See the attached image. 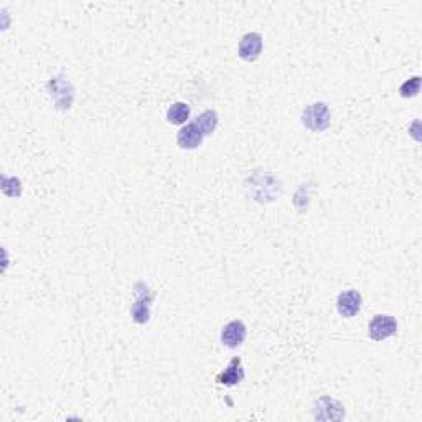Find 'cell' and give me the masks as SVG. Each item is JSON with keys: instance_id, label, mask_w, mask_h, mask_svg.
<instances>
[{"instance_id": "cell-9", "label": "cell", "mask_w": 422, "mask_h": 422, "mask_svg": "<svg viewBox=\"0 0 422 422\" xmlns=\"http://www.w3.org/2000/svg\"><path fill=\"white\" fill-rule=\"evenodd\" d=\"M203 139H204V135L195 122H190V124L183 126L177 134L178 147L185 150L198 149V147L203 144Z\"/></svg>"}, {"instance_id": "cell-5", "label": "cell", "mask_w": 422, "mask_h": 422, "mask_svg": "<svg viewBox=\"0 0 422 422\" xmlns=\"http://www.w3.org/2000/svg\"><path fill=\"white\" fill-rule=\"evenodd\" d=\"M315 419L320 421H340L345 417V408L335 401L330 396H322L320 399L315 403V411H314Z\"/></svg>"}, {"instance_id": "cell-10", "label": "cell", "mask_w": 422, "mask_h": 422, "mask_svg": "<svg viewBox=\"0 0 422 422\" xmlns=\"http://www.w3.org/2000/svg\"><path fill=\"white\" fill-rule=\"evenodd\" d=\"M244 379V370L241 366V358H233L229 362L228 368L224 371H221L216 376V383L224 384V386H236L241 381Z\"/></svg>"}, {"instance_id": "cell-3", "label": "cell", "mask_w": 422, "mask_h": 422, "mask_svg": "<svg viewBox=\"0 0 422 422\" xmlns=\"http://www.w3.org/2000/svg\"><path fill=\"white\" fill-rule=\"evenodd\" d=\"M397 331V322L392 315L388 314H379L373 317V320L368 325V335L375 342H383L392 335H396Z\"/></svg>"}, {"instance_id": "cell-11", "label": "cell", "mask_w": 422, "mask_h": 422, "mask_svg": "<svg viewBox=\"0 0 422 422\" xmlns=\"http://www.w3.org/2000/svg\"><path fill=\"white\" fill-rule=\"evenodd\" d=\"M188 117H190V106H188L187 102H174L169 110H167V121H169L170 124H185Z\"/></svg>"}, {"instance_id": "cell-8", "label": "cell", "mask_w": 422, "mask_h": 422, "mask_svg": "<svg viewBox=\"0 0 422 422\" xmlns=\"http://www.w3.org/2000/svg\"><path fill=\"white\" fill-rule=\"evenodd\" d=\"M248 329L241 320H233L226 323L221 330V343L228 348H237L244 343Z\"/></svg>"}, {"instance_id": "cell-12", "label": "cell", "mask_w": 422, "mask_h": 422, "mask_svg": "<svg viewBox=\"0 0 422 422\" xmlns=\"http://www.w3.org/2000/svg\"><path fill=\"white\" fill-rule=\"evenodd\" d=\"M195 124L200 127V130H202L204 137H207V135H211L216 130V127H218V114H216V110L213 109L204 110V113H202L198 117H196Z\"/></svg>"}, {"instance_id": "cell-13", "label": "cell", "mask_w": 422, "mask_h": 422, "mask_svg": "<svg viewBox=\"0 0 422 422\" xmlns=\"http://www.w3.org/2000/svg\"><path fill=\"white\" fill-rule=\"evenodd\" d=\"M2 191L10 198H17V196L22 195V183L17 177H7L3 175L2 177Z\"/></svg>"}, {"instance_id": "cell-6", "label": "cell", "mask_w": 422, "mask_h": 422, "mask_svg": "<svg viewBox=\"0 0 422 422\" xmlns=\"http://www.w3.org/2000/svg\"><path fill=\"white\" fill-rule=\"evenodd\" d=\"M362 294L356 289L343 290L337 297V310L338 314L345 318H351L355 317V315H358L360 310H362Z\"/></svg>"}, {"instance_id": "cell-2", "label": "cell", "mask_w": 422, "mask_h": 422, "mask_svg": "<svg viewBox=\"0 0 422 422\" xmlns=\"http://www.w3.org/2000/svg\"><path fill=\"white\" fill-rule=\"evenodd\" d=\"M47 88L48 91H50L53 101H55L56 109L68 110L71 108L73 99H75V88H73V84L69 83L68 80H65V78L61 76L51 78V80L48 81Z\"/></svg>"}, {"instance_id": "cell-1", "label": "cell", "mask_w": 422, "mask_h": 422, "mask_svg": "<svg viewBox=\"0 0 422 422\" xmlns=\"http://www.w3.org/2000/svg\"><path fill=\"white\" fill-rule=\"evenodd\" d=\"M302 124L310 132H323L331 124V113L327 102H314L309 104L302 113Z\"/></svg>"}, {"instance_id": "cell-7", "label": "cell", "mask_w": 422, "mask_h": 422, "mask_svg": "<svg viewBox=\"0 0 422 422\" xmlns=\"http://www.w3.org/2000/svg\"><path fill=\"white\" fill-rule=\"evenodd\" d=\"M261 51H262V35L256 34V32L246 34L243 38H241L239 47H237V55H239V58L248 61V63H253V61L259 58Z\"/></svg>"}, {"instance_id": "cell-4", "label": "cell", "mask_w": 422, "mask_h": 422, "mask_svg": "<svg viewBox=\"0 0 422 422\" xmlns=\"http://www.w3.org/2000/svg\"><path fill=\"white\" fill-rule=\"evenodd\" d=\"M150 302H152V294L144 282H139L135 288V302L132 305V318L137 323H147L150 318Z\"/></svg>"}, {"instance_id": "cell-14", "label": "cell", "mask_w": 422, "mask_h": 422, "mask_svg": "<svg viewBox=\"0 0 422 422\" xmlns=\"http://www.w3.org/2000/svg\"><path fill=\"white\" fill-rule=\"evenodd\" d=\"M419 89H421V76H414L401 86L399 94L403 97H414L419 94Z\"/></svg>"}]
</instances>
